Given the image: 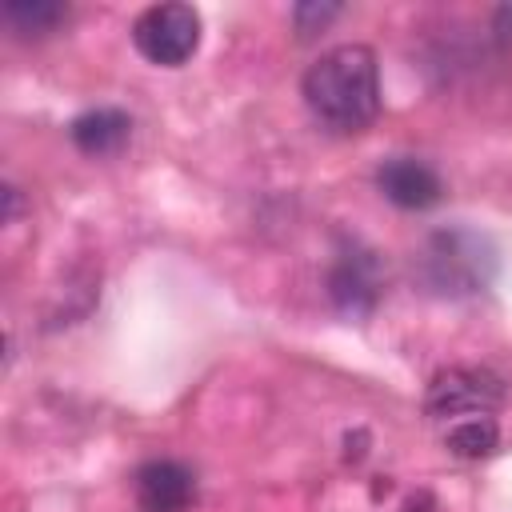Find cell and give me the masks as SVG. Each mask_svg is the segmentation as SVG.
<instances>
[{
    "label": "cell",
    "instance_id": "obj_8",
    "mask_svg": "<svg viewBox=\"0 0 512 512\" xmlns=\"http://www.w3.org/2000/svg\"><path fill=\"white\" fill-rule=\"evenodd\" d=\"M68 136L84 156H116L132 136V120L120 108H88L68 124Z\"/></svg>",
    "mask_w": 512,
    "mask_h": 512
},
{
    "label": "cell",
    "instance_id": "obj_3",
    "mask_svg": "<svg viewBox=\"0 0 512 512\" xmlns=\"http://www.w3.org/2000/svg\"><path fill=\"white\" fill-rule=\"evenodd\" d=\"M132 44L148 64L180 68L200 48V12L192 4H152L132 20Z\"/></svg>",
    "mask_w": 512,
    "mask_h": 512
},
{
    "label": "cell",
    "instance_id": "obj_4",
    "mask_svg": "<svg viewBox=\"0 0 512 512\" xmlns=\"http://www.w3.org/2000/svg\"><path fill=\"white\" fill-rule=\"evenodd\" d=\"M504 404L500 376L484 368H448L428 384V416L432 420H468V416H492Z\"/></svg>",
    "mask_w": 512,
    "mask_h": 512
},
{
    "label": "cell",
    "instance_id": "obj_13",
    "mask_svg": "<svg viewBox=\"0 0 512 512\" xmlns=\"http://www.w3.org/2000/svg\"><path fill=\"white\" fill-rule=\"evenodd\" d=\"M512 28V8H500L496 12V32H508Z\"/></svg>",
    "mask_w": 512,
    "mask_h": 512
},
{
    "label": "cell",
    "instance_id": "obj_1",
    "mask_svg": "<svg viewBox=\"0 0 512 512\" xmlns=\"http://www.w3.org/2000/svg\"><path fill=\"white\" fill-rule=\"evenodd\" d=\"M308 112L332 132H364L380 116V64L368 44H336L300 80Z\"/></svg>",
    "mask_w": 512,
    "mask_h": 512
},
{
    "label": "cell",
    "instance_id": "obj_5",
    "mask_svg": "<svg viewBox=\"0 0 512 512\" xmlns=\"http://www.w3.org/2000/svg\"><path fill=\"white\" fill-rule=\"evenodd\" d=\"M328 296L348 316H368L380 300V260L364 244L348 240L328 268Z\"/></svg>",
    "mask_w": 512,
    "mask_h": 512
},
{
    "label": "cell",
    "instance_id": "obj_10",
    "mask_svg": "<svg viewBox=\"0 0 512 512\" xmlns=\"http://www.w3.org/2000/svg\"><path fill=\"white\" fill-rule=\"evenodd\" d=\"M68 16V4L60 0H8L4 20L16 36H48Z\"/></svg>",
    "mask_w": 512,
    "mask_h": 512
},
{
    "label": "cell",
    "instance_id": "obj_6",
    "mask_svg": "<svg viewBox=\"0 0 512 512\" xmlns=\"http://www.w3.org/2000/svg\"><path fill=\"white\" fill-rule=\"evenodd\" d=\"M140 512H188L196 500V476L180 460H148L132 476Z\"/></svg>",
    "mask_w": 512,
    "mask_h": 512
},
{
    "label": "cell",
    "instance_id": "obj_2",
    "mask_svg": "<svg viewBox=\"0 0 512 512\" xmlns=\"http://www.w3.org/2000/svg\"><path fill=\"white\" fill-rule=\"evenodd\" d=\"M496 276V248L484 232L452 224L428 236L420 252V280L436 296H476Z\"/></svg>",
    "mask_w": 512,
    "mask_h": 512
},
{
    "label": "cell",
    "instance_id": "obj_9",
    "mask_svg": "<svg viewBox=\"0 0 512 512\" xmlns=\"http://www.w3.org/2000/svg\"><path fill=\"white\" fill-rule=\"evenodd\" d=\"M444 444H448V452H456V456H464V460L492 456L496 444H500V424H496V416H468V420H456V424L444 432Z\"/></svg>",
    "mask_w": 512,
    "mask_h": 512
},
{
    "label": "cell",
    "instance_id": "obj_7",
    "mask_svg": "<svg viewBox=\"0 0 512 512\" xmlns=\"http://www.w3.org/2000/svg\"><path fill=\"white\" fill-rule=\"evenodd\" d=\"M376 188L384 192V200H392L396 208H408V212H424L440 200L444 192V180L432 164L416 160V156H392L376 168Z\"/></svg>",
    "mask_w": 512,
    "mask_h": 512
},
{
    "label": "cell",
    "instance_id": "obj_12",
    "mask_svg": "<svg viewBox=\"0 0 512 512\" xmlns=\"http://www.w3.org/2000/svg\"><path fill=\"white\" fill-rule=\"evenodd\" d=\"M4 204H8V208H4V224H12V220H16V212H20V192H16L12 184L4 188Z\"/></svg>",
    "mask_w": 512,
    "mask_h": 512
},
{
    "label": "cell",
    "instance_id": "obj_11",
    "mask_svg": "<svg viewBox=\"0 0 512 512\" xmlns=\"http://www.w3.org/2000/svg\"><path fill=\"white\" fill-rule=\"evenodd\" d=\"M336 16H340V4H296V8H292V24H296V36H300V40L324 32Z\"/></svg>",
    "mask_w": 512,
    "mask_h": 512
}]
</instances>
